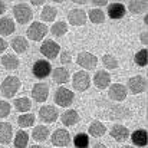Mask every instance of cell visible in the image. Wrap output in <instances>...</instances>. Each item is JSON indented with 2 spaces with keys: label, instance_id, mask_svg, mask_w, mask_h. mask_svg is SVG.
<instances>
[{
  "label": "cell",
  "instance_id": "cell-41",
  "mask_svg": "<svg viewBox=\"0 0 148 148\" xmlns=\"http://www.w3.org/2000/svg\"><path fill=\"white\" fill-rule=\"evenodd\" d=\"M92 4H94V6H98V7H102V6H106L108 1H106V0H101V1L95 0V1H92Z\"/></svg>",
  "mask_w": 148,
  "mask_h": 148
},
{
  "label": "cell",
  "instance_id": "cell-9",
  "mask_svg": "<svg viewBox=\"0 0 148 148\" xmlns=\"http://www.w3.org/2000/svg\"><path fill=\"white\" fill-rule=\"evenodd\" d=\"M59 52H60V46L56 43V42H53V40H45L43 43H42V46H40V53L45 56V58H48V59H55L58 55H59Z\"/></svg>",
  "mask_w": 148,
  "mask_h": 148
},
{
  "label": "cell",
  "instance_id": "cell-18",
  "mask_svg": "<svg viewBox=\"0 0 148 148\" xmlns=\"http://www.w3.org/2000/svg\"><path fill=\"white\" fill-rule=\"evenodd\" d=\"M94 84H95V86L98 88V89H105V88H108L109 86V84H111V75L108 73V72H105V71H99L95 73V76H94Z\"/></svg>",
  "mask_w": 148,
  "mask_h": 148
},
{
  "label": "cell",
  "instance_id": "cell-14",
  "mask_svg": "<svg viewBox=\"0 0 148 148\" xmlns=\"http://www.w3.org/2000/svg\"><path fill=\"white\" fill-rule=\"evenodd\" d=\"M145 86H147V82H145V79H144L143 76H140V75L132 76V78H130V81H128V88H130V91H131L132 94H141V92H144V91H145Z\"/></svg>",
  "mask_w": 148,
  "mask_h": 148
},
{
  "label": "cell",
  "instance_id": "cell-35",
  "mask_svg": "<svg viewBox=\"0 0 148 148\" xmlns=\"http://www.w3.org/2000/svg\"><path fill=\"white\" fill-rule=\"evenodd\" d=\"M134 60H135V63H137L138 66H147V63H148V52H147V49L138 50V52L135 53V56H134Z\"/></svg>",
  "mask_w": 148,
  "mask_h": 148
},
{
  "label": "cell",
  "instance_id": "cell-24",
  "mask_svg": "<svg viewBox=\"0 0 148 148\" xmlns=\"http://www.w3.org/2000/svg\"><path fill=\"white\" fill-rule=\"evenodd\" d=\"M32 137L35 141H45L49 137V128L45 125H38L32 131Z\"/></svg>",
  "mask_w": 148,
  "mask_h": 148
},
{
  "label": "cell",
  "instance_id": "cell-3",
  "mask_svg": "<svg viewBox=\"0 0 148 148\" xmlns=\"http://www.w3.org/2000/svg\"><path fill=\"white\" fill-rule=\"evenodd\" d=\"M46 33H48V26L45 23H42V22H33L27 27V32H26L27 38L32 39V40H35V42L42 40L46 36Z\"/></svg>",
  "mask_w": 148,
  "mask_h": 148
},
{
  "label": "cell",
  "instance_id": "cell-33",
  "mask_svg": "<svg viewBox=\"0 0 148 148\" xmlns=\"http://www.w3.org/2000/svg\"><path fill=\"white\" fill-rule=\"evenodd\" d=\"M17 124L20 128H27V127H32L35 124V115L33 114H22L19 118H17Z\"/></svg>",
  "mask_w": 148,
  "mask_h": 148
},
{
  "label": "cell",
  "instance_id": "cell-26",
  "mask_svg": "<svg viewBox=\"0 0 148 148\" xmlns=\"http://www.w3.org/2000/svg\"><path fill=\"white\" fill-rule=\"evenodd\" d=\"M68 79H69V72H68V69H65V68H56V69H53V81H55L58 85L66 84Z\"/></svg>",
  "mask_w": 148,
  "mask_h": 148
},
{
  "label": "cell",
  "instance_id": "cell-28",
  "mask_svg": "<svg viewBox=\"0 0 148 148\" xmlns=\"http://www.w3.org/2000/svg\"><path fill=\"white\" fill-rule=\"evenodd\" d=\"M56 16H58V10H56V7H53L50 4H46L43 7L42 14H40V17H42L43 22H53L56 19Z\"/></svg>",
  "mask_w": 148,
  "mask_h": 148
},
{
  "label": "cell",
  "instance_id": "cell-20",
  "mask_svg": "<svg viewBox=\"0 0 148 148\" xmlns=\"http://www.w3.org/2000/svg\"><path fill=\"white\" fill-rule=\"evenodd\" d=\"M13 137V128L9 122H0V144H9Z\"/></svg>",
  "mask_w": 148,
  "mask_h": 148
},
{
  "label": "cell",
  "instance_id": "cell-25",
  "mask_svg": "<svg viewBox=\"0 0 148 148\" xmlns=\"http://www.w3.org/2000/svg\"><path fill=\"white\" fill-rule=\"evenodd\" d=\"M147 131L145 130H137L132 135H131V140L132 143L137 145V147H145L147 145Z\"/></svg>",
  "mask_w": 148,
  "mask_h": 148
},
{
  "label": "cell",
  "instance_id": "cell-17",
  "mask_svg": "<svg viewBox=\"0 0 148 148\" xmlns=\"http://www.w3.org/2000/svg\"><path fill=\"white\" fill-rule=\"evenodd\" d=\"M111 137L115 140V141H125L128 137H130V131L127 127L121 125V124H115L112 128H111Z\"/></svg>",
  "mask_w": 148,
  "mask_h": 148
},
{
  "label": "cell",
  "instance_id": "cell-8",
  "mask_svg": "<svg viewBox=\"0 0 148 148\" xmlns=\"http://www.w3.org/2000/svg\"><path fill=\"white\" fill-rule=\"evenodd\" d=\"M32 72L38 79H45L50 75L52 66H50V63L48 60H36L33 68H32Z\"/></svg>",
  "mask_w": 148,
  "mask_h": 148
},
{
  "label": "cell",
  "instance_id": "cell-37",
  "mask_svg": "<svg viewBox=\"0 0 148 148\" xmlns=\"http://www.w3.org/2000/svg\"><path fill=\"white\" fill-rule=\"evenodd\" d=\"M73 144L76 148H88L89 145V138L86 134H78L73 138Z\"/></svg>",
  "mask_w": 148,
  "mask_h": 148
},
{
  "label": "cell",
  "instance_id": "cell-47",
  "mask_svg": "<svg viewBox=\"0 0 148 148\" xmlns=\"http://www.w3.org/2000/svg\"><path fill=\"white\" fill-rule=\"evenodd\" d=\"M122 148H134V147H130V145H124Z\"/></svg>",
  "mask_w": 148,
  "mask_h": 148
},
{
  "label": "cell",
  "instance_id": "cell-45",
  "mask_svg": "<svg viewBox=\"0 0 148 148\" xmlns=\"http://www.w3.org/2000/svg\"><path fill=\"white\" fill-rule=\"evenodd\" d=\"M94 148H106V147H105L103 144H97V145H95Z\"/></svg>",
  "mask_w": 148,
  "mask_h": 148
},
{
  "label": "cell",
  "instance_id": "cell-31",
  "mask_svg": "<svg viewBox=\"0 0 148 148\" xmlns=\"http://www.w3.org/2000/svg\"><path fill=\"white\" fill-rule=\"evenodd\" d=\"M14 148H26L27 147V143H29V135L27 132L25 131H19L16 135H14Z\"/></svg>",
  "mask_w": 148,
  "mask_h": 148
},
{
  "label": "cell",
  "instance_id": "cell-30",
  "mask_svg": "<svg viewBox=\"0 0 148 148\" xmlns=\"http://www.w3.org/2000/svg\"><path fill=\"white\" fill-rule=\"evenodd\" d=\"M50 32H52V35H53V36H58V38L65 36V35L68 33V25H66L63 20H59V22L53 23V26H52Z\"/></svg>",
  "mask_w": 148,
  "mask_h": 148
},
{
  "label": "cell",
  "instance_id": "cell-21",
  "mask_svg": "<svg viewBox=\"0 0 148 148\" xmlns=\"http://www.w3.org/2000/svg\"><path fill=\"white\" fill-rule=\"evenodd\" d=\"M14 29H16L14 22L10 17H1L0 19V35H3V36L12 35L14 32Z\"/></svg>",
  "mask_w": 148,
  "mask_h": 148
},
{
  "label": "cell",
  "instance_id": "cell-22",
  "mask_svg": "<svg viewBox=\"0 0 148 148\" xmlns=\"http://www.w3.org/2000/svg\"><path fill=\"white\" fill-rule=\"evenodd\" d=\"M10 46H12V49L14 50L16 53H25L26 50L29 49V42H27L25 38L17 36V38H14V39L12 40Z\"/></svg>",
  "mask_w": 148,
  "mask_h": 148
},
{
  "label": "cell",
  "instance_id": "cell-43",
  "mask_svg": "<svg viewBox=\"0 0 148 148\" xmlns=\"http://www.w3.org/2000/svg\"><path fill=\"white\" fill-rule=\"evenodd\" d=\"M4 12H6V3L0 0V14H3Z\"/></svg>",
  "mask_w": 148,
  "mask_h": 148
},
{
  "label": "cell",
  "instance_id": "cell-2",
  "mask_svg": "<svg viewBox=\"0 0 148 148\" xmlns=\"http://www.w3.org/2000/svg\"><path fill=\"white\" fill-rule=\"evenodd\" d=\"M20 88V81L17 76H7L3 79L1 85H0V92L3 97L6 98H12L16 95V92Z\"/></svg>",
  "mask_w": 148,
  "mask_h": 148
},
{
  "label": "cell",
  "instance_id": "cell-23",
  "mask_svg": "<svg viewBox=\"0 0 148 148\" xmlns=\"http://www.w3.org/2000/svg\"><path fill=\"white\" fill-rule=\"evenodd\" d=\"M1 65L7 69V71H14L19 68V59L14 56V55H3L1 56Z\"/></svg>",
  "mask_w": 148,
  "mask_h": 148
},
{
  "label": "cell",
  "instance_id": "cell-19",
  "mask_svg": "<svg viewBox=\"0 0 148 148\" xmlns=\"http://www.w3.org/2000/svg\"><path fill=\"white\" fill-rule=\"evenodd\" d=\"M60 121L65 127H72L75 125L78 121H79V114L75 111V109H66L62 116H60Z\"/></svg>",
  "mask_w": 148,
  "mask_h": 148
},
{
  "label": "cell",
  "instance_id": "cell-44",
  "mask_svg": "<svg viewBox=\"0 0 148 148\" xmlns=\"http://www.w3.org/2000/svg\"><path fill=\"white\" fill-rule=\"evenodd\" d=\"M30 3H32L33 6H40L43 1H40V0H33V1H30Z\"/></svg>",
  "mask_w": 148,
  "mask_h": 148
},
{
  "label": "cell",
  "instance_id": "cell-46",
  "mask_svg": "<svg viewBox=\"0 0 148 148\" xmlns=\"http://www.w3.org/2000/svg\"><path fill=\"white\" fill-rule=\"evenodd\" d=\"M30 148H45V147H42V145H32Z\"/></svg>",
  "mask_w": 148,
  "mask_h": 148
},
{
  "label": "cell",
  "instance_id": "cell-29",
  "mask_svg": "<svg viewBox=\"0 0 148 148\" xmlns=\"http://www.w3.org/2000/svg\"><path fill=\"white\" fill-rule=\"evenodd\" d=\"M13 105H14L16 111H19V112H23V114H26V112L30 109V106H32V103H30V99L26 98V97H22V98L14 99Z\"/></svg>",
  "mask_w": 148,
  "mask_h": 148
},
{
  "label": "cell",
  "instance_id": "cell-7",
  "mask_svg": "<svg viewBox=\"0 0 148 148\" xmlns=\"http://www.w3.org/2000/svg\"><path fill=\"white\" fill-rule=\"evenodd\" d=\"M103 115L106 116V119H127L131 116V111L119 105H111V108Z\"/></svg>",
  "mask_w": 148,
  "mask_h": 148
},
{
  "label": "cell",
  "instance_id": "cell-39",
  "mask_svg": "<svg viewBox=\"0 0 148 148\" xmlns=\"http://www.w3.org/2000/svg\"><path fill=\"white\" fill-rule=\"evenodd\" d=\"M60 62L65 65V63H71L72 62V56H71V53L69 52H66V50H63L62 53H60Z\"/></svg>",
  "mask_w": 148,
  "mask_h": 148
},
{
  "label": "cell",
  "instance_id": "cell-40",
  "mask_svg": "<svg viewBox=\"0 0 148 148\" xmlns=\"http://www.w3.org/2000/svg\"><path fill=\"white\" fill-rule=\"evenodd\" d=\"M7 48V43H6V40L3 39V38H0V53H3L4 50Z\"/></svg>",
  "mask_w": 148,
  "mask_h": 148
},
{
  "label": "cell",
  "instance_id": "cell-27",
  "mask_svg": "<svg viewBox=\"0 0 148 148\" xmlns=\"http://www.w3.org/2000/svg\"><path fill=\"white\" fill-rule=\"evenodd\" d=\"M89 135L91 137H95V138H99V137H102L105 132H106V128H105V125L102 124V122H99V121H94L91 125H89Z\"/></svg>",
  "mask_w": 148,
  "mask_h": 148
},
{
  "label": "cell",
  "instance_id": "cell-10",
  "mask_svg": "<svg viewBox=\"0 0 148 148\" xmlns=\"http://www.w3.org/2000/svg\"><path fill=\"white\" fill-rule=\"evenodd\" d=\"M39 116H40V119H42L43 122H46V124H53V122L58 119L59 112H58V109H56L55 106H52V105H45V106H42V108L39 109Z\"/></svg>",
  "mask_w": 148,
  "mask_h": 148
},
{
  "label": "cell",
  "instance_id": "cell-11",
  "mask_svg": "<svg viewBox=\"0 0 148 148\" xmlns=\"http://www.w3.org/2000/svg\"><path fill=\"white\" fill-rule=\"evenodd\" d=\"M86 13L82 9H72L68 13V20L73 26H84L86 23Z\"/></svg>",
  "mask_w": 148,
  "mask_h": 148
},
{
  "label": "cell",
  "instance_id": "cell-16",
  "mask_svg": "<svg viewBox=\"0 0 148 148\" xmlns=\"http://www.w3.org/2000/svg\"><path fill=\"white\" fill-rule=\"evenodd\" d=\"M125 6L122 3H111L108 6V16L114 20H118V19H122L125 16Z\"/></svg>",
  "mask_w": 148,
  "mask_h": 148
},
{
  "label": "cell",
  "instance_id": "cell-1",
  "mask_svg": "<svg viewBox=\"0 0 148 148\" xmlns=\"http://www.w3.org/2000/svg\"><path fill=\"white\" fill-rule=\"evenodd\" d=\"M13 14H14V19L19 25H27L32 17H33V13L30 10V6L27 3H17L13 6Z\"/></svg>",
  "mask_w": 148,
  "mask_h": 148
},
{
  "label": "cell",
  "instance_id": "cell-32",
  "mask_svg": "<svg viewBox=\"0 0 148 148\" xmlns=\"http://www.w3.org/2000/svg\"><path fill=\"white\" fill-rule=\"evenodd\" d=\"M128 10L132 14H141L147 10V1H130L128 3Z\"/></svg>",
  "mask_w": 148,
  "mask_h": 148
},
{
  "label": "cell",
  "instance_id": "cell-42",
  "mask_svg": "<svg viewBox=\"0 0 148 148\" xmlns=\"http://www.w3.org/2000/svg\"><path fill=\"white\" fill-rule=\"evenodd\" d=\"M147 36H148V33H147V32H143V33H141V36H140V38H141V42H143L144 45H147V43H148Z\"/></svg>",
  "mask_w": 148,
  "mask_h": 148
},
{
  "label": "cell",
  "instance_id": "cell-5",
  "mask_svg": "<svg viewBox=\"0 0 148 148\" xmlns=\"http://www.w3.org/2000/svg\"><path fill=\"white\" fill-rule=\"evenodd\" d=\"M73 98H75L73 92L71 89L65 88V86L58 88V91L55 92V102H56V105L63 106V108L65 106H71L72 102H73Z\"/></svg>",
  "mask_w": 148,
  "mask_h": 148
},
{
  "label": "cell",
  "instance_id": "cell-36",
  "mask_svg": "<svg viewBox=\"0 0 148 148\" xmlns=\"http://www.w3.org/2000/svg\"><path fill=\"white\" fill-rule=\"evenodd\" d=\"M88 16L92 23H103V20H105V14L101 9H92Z\"/></svg>",
  "mask_w": 148,
  "mask_h": 148
},
{
  "label": "cell",
  "instance_id": "cell-15",
  "mask_svg": "<svg viewBox=\"0 0 148 148\" xmlns=\"http://www.w3.org/2000/svg\"><path fill=\"white\" fill-rule=\"evenodd\" d=\"M49 95V86L46 84H36L32 89V97L36 102H45Z\"/></svg>",
  "mask_w": 148,
  "mask_h": 148
},
{
  "label": "cell",
  "instance_id": "cell-6",
  "mask_svg": "<svg viewBox=\"0 0 148 148\" xmlns=\"http://www.w3.org/2000/svg\"><path fill=\"white\" fill-rule=\"evenodd\" d=\"M76 63L79 66H82L84 69H88V71H92L97 68V63H98V58L94 55V53H89V52H81L76 58Z\"/></svg>",
  "mask_w": 148,
  "mask_h": 148
},
{
  "label": "cell",
  "instance_id": "cell-34",
  "mask_svg": "<svg viewBox=\"0 0 148 148\" xmlns=\"http://www.w3.org/2000/svg\"><path fill=\"white\" fill-rule=\"evenodd\" d=\"M102 63H103V66H105L106 69H116V68H118V60H116V58H115L114 55H111V53H106V55L102 56Z\"/></svg>",
  "mask_w": 148,
  "mask_h": 148
},
{
  "label": "cell",
  "instance_id": "cell-12",
  "mask_svg": "<svg viewBox=\"0 0 148 148\" xmlns=\"http://www.w3.org/2000/svg\"><path fill=\"white\" fill-rule=\"evenodd\" d=\"M69 141H71V135H69V132L66 131V130H56L55 132H53V135H52V144L53 145H56V147H66L68 144H69Z\"/></svg>",
  "mask_w": 148,
  "mask_h": 148
},
{
  "label": "cell",
  "instance_id": "cell-38",
  "mask_svg": "<svg viewBox=\"0 0 148 148\" xmlns=\"http://www.w3.org/2000/svg\"><path fill=\"white\" fill-rule=\"evenodd\" d=\"M10 106L12 105L7 101H0V118H6L10 114V111H12Z\"/></svg>",
  "mask_w": 148,
  "mask_h": 148
},
{
  "label": "cell",
  "instance_id": "cell-13",
  "mask_svg": "<svg viewBox=\"0 0 148 148\" xmlns=\"http://www.w3.org/2000/svg\"><path fill=\"white\" fill-rule=\"evenodd\" d=\"M108 95H109V98L116 101V102H122L127 98V88L122 84H114V85H111Z\"/></svg>",
  "mask_w": 148,
  "mask_h": 148
},
{
  "label": "cell",
  "instance_id": "cell-4",
  "mask_svg": "<svg viewBox=\"0 0 148 148\" xmlns=\"http://www.w3.org/2000/svg\"><path fill=\"white\" fill-rule=\"evenodd\" d=\"M72 85L73 88L78 91V92H84L89 88L91 85V78H89V73L85 72V71H79V72H75L73 78H72Z\"/></svg>",
  "mask_w": 148,
  "mask_h": 148
}]
</instances>
